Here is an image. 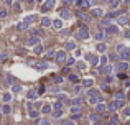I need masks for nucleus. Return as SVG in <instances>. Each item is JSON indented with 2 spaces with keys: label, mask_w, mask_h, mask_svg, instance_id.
I'll return each mask as SVG.
<instances>
[{
  "label": "nucleus",
  "mask_w": 130,
  "mask_h": 125,
  "mask_svg": "<svg viewBox=\"0 0 130 125\" xmlns=\"http://www.w3.org/2000/svg\"><path fill=\"white\" fill-rule=\"evenodd\" d=\"M117 54L119 58H122L123 61H130V48L125 45H119L117 46Z\"/></svg>",
  "instance_id": "obj_1"
},
{
  "label": "nucleus",
  "mask_w": 130,
  "mask_h": 125,
  "mask_svg": "<svg viewBox=\"0 0 130 125\" xmlns=\"http://www.w3.org/2000/svg\"><path fill=\"white\" fill-rule=\"evenodd\" d=\"M89 99H91V100H89L91 104H94V105H99V104L104 100V96H102V94H99L96 89H91V90H89Z\"/></svg>",
  "instance_id": "obj_2"
},
{
  "label": "nucleus",
  "mask_w": 130,
  "mask_h": 125,
  "mask_svg": "<svg viewBox=\"0 0 130 125\" xmlns=\"http://www.w3.org/2000/svg\"><path fill=\"white\" fill-rule=\"evenodd\" d=\"M77 38H81V40H87L89 38V28H87V25L86 23H82L81 27H79V30H77Z\"/></svg>",
  "instance_id": "obj_3"
},
{
  "label": "nucleus",
  "mask_w": 130,
  "mask_h": 125,
  "mask_svg": "<svg viewBox=\"0 0 130 125\" xmlns=\"http://www.w3.org/2000/svg\"><path fill=\"white\" fill-rule=\"evenodd\" d=\"M56 5L55 0H48V2H45L43 3V7H41V12H49V10H53Z\"/></svg>",
  "instance_id": "obj_4"
},
{
  "label": "nucleus",
  "mask_w": 130,
  "mask_h": 125,
  "mask_svg": "<svg viewBox=\"0 0 130 125\" xmlns=\"http://www.w3.org/2000/svg\"><path fill=\"white\" fill-rule=\"evenodd\" d=\"M66 51H58L56 53V62H66Z\"/></svg>",
  "instance_id": "obj_5"
},
{
  "label": "nucleus",
  "mask_w": 130,
  "mask_h": 125,
  "mask_svg": "<svg viewBox=\"0 0 130 125\" xmlns=\"http://www.w3.org/2000/svg\"><path fill=\"white\" fill-rule=\"evenodd\" d=\"M109 125H120V120H119V115H110L109 117Z\"/></svg>",
  "instance_id": "obj_6"
},
{
  "label": "nucleus",
  "mask_w": 130,
  "mask_h": 125,
  "mask_svg": "<svg viewBox=\"0 0 130 125\" xmlns=\"http://www.w3.org/2000/svg\"><path fill=\"white\" fill-rule=\"evenodd\" d=\"M76 5H77V7H82V8H89L92 3L87 2V0H79V2H76Z\"/></svg>",
  "instance_id": "obj_7"
},
{
  "label": "nucleus",
  "mask_w": 130,
  "mask_h": 125,
  "mask_svg": "<svg viewBox=\"0 0 130 125\" xmlns=\"http://www.w3.org/2000/svg\"><path fill=\"white\" fill-rule=\"evenodd\" d=\"M31 45H40V43H38V36H31V38H28L27 40V46H31Z\"/></svg>",
  "instance_id": "obj_8"
},
{
  "label": "nucleus",
  "mask_w": 130,
  "mask_h": 125,
  "mask_svg": "<svg viewBox=\"0 0 130 125\" xmlns=\"http://www.w3.org/2000/svg\"><path fill=\"white\" fill-rule=\"evenodd\" d=\"M71 114H73V117H74V118L81 117V107H71Z\"/></svg>",
  "instance_id": "obj_9"
},
{
  "label": "nucleus",
  "mask_w": 130,
  "mask_h": 125,
  "mask_svg": "<svg viewBox=\"0 0 130 125\" xmlns=\"http://www.w3.org/2000/svg\"><path fill=\"white\" fill-rule=\"evenodd\" d=\"M117 21H119V25H125V23H129V17L127 15H120L117 18Z\"/></svg>",
  "instance_id": "obj_10"
},
{
  "label": "nucleus",
  "mask_w": 130,
  "mask_h": 125,
  "mask_svg": "<svg viewBox=\"0 0 130 125\" xmlns=\"http://www.w3.org/2000/svg\"><path fill=\"white\" fill-rule=\"evenodd\" d=\"M77 18H79V20H82V21H89V20H91V17H89V15H86V13H82V12H77Z\"/></svg>",
  "instance_id": "obj_11"
},
{
  "label": "nucleus",
  "mask_w": 130,
  "mask_h": 125,
  "mask_svg": "<svg viewBox=\"0 0 130 125\" xmlns=\"http://www.w3.org/2000/svg\"><path fill=\"white\" fill-rule=\"evenodd\" d=\"M105 33H119V27H114V25H110L109 28H105Z\"/></svg>",
  "instance_id": "obj_12"
},
{
  "label": "nucleus",
  "mask_w": 130,
  "mask_h": 125,
  "mask_svg": "<svg viewBox=\"0 0 130 125\" xmlns=\"http://www.w3.org/2000/svg\"><path fill=\"white\" fill-rule=\"evenodd\" d=\"M89 59H91V62H92V66H97L99 62H101V59L96 56V54H92V56H89Z\"/></svg>",
  "instance_id": "obj_13"
},
{
  "label": "nucleus",
  "mask_w": 130,
  "mask_h": 125,
  "mask_svg": "<svg viewBox=\"0 0 130 125\" xmlns=\"http://www.w3.org/2000/svg\"><path fill=\"white\" fill-rule=\"evenodd\" d=\"M35 53H36V54H43V53H45V48H43V45H41V43L35 46Z\"/></svg>",
  "instance_id": "obj_14"
},
{
  "label": "nucleus",
  "mask_w": 130,
  "mask_h": 125,
  "mask_svg": "<svg viewBox=\"0 0 130 125\" xmlns=\"http://www.w3.org/2000/svg\"><path fill=\"white\" fill-rule=\"evenodd\" d=\"M81 104H82V99L81 97L73 99V107H81Z\"/></svg>",
  "instance_id": "obj_15"
},
{
  "label": "nucleus",
  "mask_w": 130,
  "mask_h": 125,
  "mask_svg": "<svg viewBox=\"0 0 130 125\" xmlns=\"http://www.w3.org/2000/svg\"><path fill=\"white\" fill-rule=\"evenodd\" d=\"M125 69H127V64H125V62H119V64H117V71L120 72V74L125 71Z\"/></svg>",
  "instance_id": "obj_16"
},
{
  "label": "nucleus",
  "mask_w": 130,
  "mask_h": 125,
  "mask_svg": "<svg viewBox=\"0 0 130 125\" xmlns=\"http://www.w3.org/2000/svg\"><path fill=\"white\" fill-rule=\"evenodd\" d=\"M28 27H30V25H28L27 21H20L18 25H17V28H18L20 31H21V30H27V28H28Z\"/></svg>",
  "instance_id": "obj_17"
},
{
  "label": "nucleus",
  "mask_w": 130,
  "mask_h": 125,
  "mask_svg": "<svg viewBox=\"0 0 130 125\" xmlns=\"http://www.w3.org/2000/svg\"><path fill=\"white\" fill-rule=\"evenodd\" d=\"M53 25H55L56 30H61V28H63V20H55V21H53Z\"/></svg>",
  "instance_id": "obj_18"
},
{
  "label": "nucleus",
  "mask_w": 130,
  "mask_h": 125,
  "mask_svg": "<svg viewBox=\"0 0 130 125\" xmlns=\"http://www.w3.org/2000/svg\"><path fill=\"white\" fill-rule=\"evenodd\" d=\"M92 15H94V17H102V15H104V10H101V8H94V10H92Z\"/></svg>",
  "instance_id": "obj_19"
},
{
  "label": "nucleus",
  "mask_w": 130,
  "mask_h": 125,
  "mask_svg": "<svg viewBox=\"0 0 130 125\" xmlns=\"http://www.w3.org/2000/svg\"><path fill=\"white\" fill-rule=\"evenodd\" d=\"M115 99H117V100H122V102H123V99H125V94H123L122 90H119V92H115Z\"/></svg>",
  "instance_id": "obj_20"
},
{
  "label": "nucleus",
  "mask_w": 130,
  "mask_h": 125,
  "mask_svg": "<svg viewBox=\"0 0 130 125\" xmlns=\"http://www.w3.org/2000/svg\"><path fill=\"white\" fill-rule=\"evenodd\" d=\"M51 23H53V21H51V20H49L48 17H45L43 20H41V25H43V27H49Z\"/></svg>",
  "instance_id": "obj_21"
},
{
  "label": "nucleus",
  "mask_w": 130,
  "mask_h": 125,
  "mask_svg": "<svg viewBox=\"0 0 130 125\" xmlns=\"http://www.w3.org/2000/svg\"><path fill=\"white\" fill-rule=\"evenodd\" d=\"M71 17V12L66 8V10H61V18H69Z\"/></svg>",
  "instance_id": "obj_22"
},
{
  "label": "nucleus",
  "mask_w": 130,
  "mask_h": 125,
  "mask_svg": "<svg viewBox=\"0 0 130 125\" xmlns=\"http://www.w3.org/2000/svg\"><path fill=\"white\" fill-rule=\"evenodd\" d=\"M35 20H36V17H35V15H30V17H25V18H23V21H27L28 25H30L31 21H35Z\"/></svg>",
  "instance_id": "obj_23"
},
{
  "label": "nucleus",
  "mask_w": 130,
  "mask_h": 125,
  "mask_svg": "<svg viewBox=\"0 0 130 125\" xmlns=\"http://www.w3.org/2000/svg\"><path fill=\"white\" fill-rule=\"evenodd\" d=\"M105 49H107V46L104 45V43H99V45H97V51H99V53H105Z\"/></svg>",
  "instance_id": "obj_24"
},
{
  "label": "nucleus",
  "mask_w": 130,
  "mask_h": 125,
  "mask_svg": "<svg viewBox=\"0 0 130 125\" xmlns=\"http://www.w3.org/2000/svg\"><path fill=\"white\" fill-rule=\"evenodd\" d=\"M96 112H99V114L105 112V105H104V104H99V105H96Z\"/></svg>",
  "instance_id": "obj_25"
},
{
  "label": "nucleus",
  "mask_w": 130,
  "mask_h": 125,
  "mask_svg": "<svg viewBox=\"0 0 130 125\" xmlns=\"http://www.w3.org/2000/svg\"><path fill=\"white\" fill-rule=\"evenodd\" d=\"M36 96H38V94H36V90H28V94H27V97L30 99V100H31V99H35Z\"/></svg>",
  "instance_id": "obj_26"
},
{
  "label": "nucleus",
  "mask_w": 130,
  "mask_h": 125,
  "mask_svg": "<svg viewBox=\"0 0 130 125\" xmlns=\"http://www.w3.org/2000/svg\"><path fill=\"white\" fill-rule=\"evenodd\" d=\"M104 36H105V33H104V31H97V33H96V40L102 41V40H104Z\"/></svg>",
  "instance_id": "obj_27"
},
{
  "label": "nucleus",
  "mask_w": 130,
  "mask_h": 125,
  "mask_svg": "<svg viewBox=\"0 0 130 125\" xmlns=\"http://www.w3.org/2000/svg\"><path fill=\"white\" fill-rule=\"evenodd\" d=\"M117 109H119V105H117V102H110V104H109V110H112V112H115Z\"/></svg>",
  "instance_id": "obj_28"
},
{
  "label": "nucleus",
  "mask_w": 130,
  "mask_h": 125,
  "mask_svg": "<svg viewBox=\"0 0 130 125\" xmlns=\"http://www.w3.org/2000/svg\"><path fill=\"white\" fill-rule=\"evenodd\" d=\"M53 117H55V118H61V117H63V110H55V112H53Z\"/></svg>",
  "instance_id": "obj_29"
},
{
  "label": "nucleus",
  "mask_w": 130,
  "mask_h": 125,
  "mask_svg": "<svg viewBox=\"0 0 130 125\" xmlns=\"http://www.w3.org/2000/svg\"><path fill=\"white\" fill-rule=\"evenodd\" d=\"M69 81H71V82H77V81H79V76H77V74H71V76H69Z\"/></svg>",
  "instance_id": "obj_30"
},
{
  "label": "nucleus",
  "mask_w": 130,
  "mask_h": 125,
  "mask_svg": "<svg viewBox=\"0 0 130 125\" xmlns=\"http://www.w3.org/2000/svg\"><path fill=\"white\" fill-rule=\"evenodd\" d=\"M76 48V45H74V41H69V43H68V45H66V49H69V51H71V49H74Z\"/></svg>",
  "instance_id": "obj_31"
},
{
  "label": "nucleus",
  "mask_w": 130,
  "mask_h": 125,
  "mask_svg": "<svg viewBox=\"0 0 130 125\" xmlns=\"http://www.w3.org/2000/svg\"><path fill=\"white\" fill-rule=\"evenodd\" d=\"M36 94H38V96L45 94V86H40V87H36Z\"/></svg>",
  "instance_id": "obj_32"
},
{
  "label": "nucleus",
  "mask_w": 130,
  "mask_h": 125,
  "mask_svg": "<svg viewBox=\"0 0 130 125\" xmlns=\"http://www.w3.org/2000/svg\"><path fill=\"white\" fill-rule=\"evenodd\" d=\"M61 107H63L61 102H55V104H53V109H55V110H61Z\"/></svg>",
  "instance_id": "obj_33"
},
{
  "label": "nucleus",
  "mask_w": 130,
  "mask_h": 125,
  "mask_svg": "<svg viewBox=\"0 0 130 125\" xmlns=\"http://www.w3.org/2000/svg\"><path fill=\"white\" fill-rule=\"evenodd\" d=\"M46 58H48V59H51V58H56V53L53 51V49H51V51H48V53H46Z\"/></svg>",
  "instance_id": "obj_34"
},
{
  "label": "nucleus",
  "mask_w": 130,
  "mask_h": 125,
  "mask_svg": "<svg viewBox=\"0 0 130 125\" xmlns=\"http://www.w3.org/2000/svg\"><path fill=\"white\" fill-rule=\"evenodd\" d=\"M101 27L109 28V27H110V21H109V20H102V21H101Z\"/></svg>",
  "instance_id": "obj_35"
},
{
  "label": "nucleus",
  "mask_w": 130,
  "mask_h": 125,
  "mask_svg": "<svg viewBox=\"0 0 130 125\" xmlns=\"http://www.w3.org/2000/svg\"><path fill=\"white\" fill-rule=\"evenodd\" d=\"M5 17H7V10H5V8H0V20H3Z\"/></svg>",
  "instance_id": "obj_36"
},
{
  "label": "nucleus",
  "mask_w": 130,
  "mask_h": 125,
  "mask_svg": "<svg viewBox=\"0 0 130 125\" xmlns=\"http://www.w3.org/2000/svg\"><path fill=\"white\" fill-rule=\"evenodd\" d=\"M92 82H94L92 79H86V81H84V86H86V87H91V86H92Z\"/></svg>",
  "instance_id": "obj_37"
},
{
  "label": "nucleus",
  "mask_w": 130,
  "mask_h": 125,
  "mask_svg": "<svg viewBox=\"0 0 130 125\" xmlns=\"http://www.w3.org/2000/svg\"><path fill=\"white\" fill-rule=\"evenodd\" d=\"M3 100H5V102L12 100V94H3Z\"/></svg>",
  "instance_id": "obj_38"
},
{
  "label": "nucleus",
  "mask_w": 130,
  "mask_h": 125,
  "mask_svg": "<svg viewBox=\"0 0 130 125\" xmlns=\"http://www.w3.org/2000/svg\"><path fill=\"white\" fill-rule=\"evenodd\" d=\"M2 112H3V114H10V107L8 105H3V107H2Z\"/></svg>",
  "instance_id": "obj_39"
},
{
  "label": "nucleus",
  "mask_w": 130,
  "mask_h": 125,
  "mask_svg": "<svg viewBox=\"0 0 130 125\" xmlns=\"http://www.w3.org/2000/svg\"><path fill=\"white\" fill-rule=\"evenodd\" d=\"M30 117H31V118H36L38 117V110H31V112H30Z\"/></svg>",
  "instance_id": "obj_40"
},
{
  "label": "nucleus",
  "mask_w": 130,
  "mask_h": 125,
  "mask_svg": "<svg viewBox=\"0 0 130 125\" xmlns=\"http://www.w3.org/2000/svg\"><path fill=\"white\" fill-rule=\"evenodd\" d=\"M49 112H51V107L49 105H45L43 107V114H49Z\"/></svg>",
  "instance_id": "obj_41"
},
{
  "label": "nucleus",
  "mask_w": 130,
  "mask_h": 125,
  "mask_svg": "<svg viewBox=\"0 0 130 125\" xmlns=\"http://www.w3.org/2000/svg\"><path fill=\"white\" fill-rule=\"evenodd\" d=\"M107 61H109V59H107V56H102V58H101V64H104V66L107 64Z\"/></svg>",
  "instance_id": "obj_42"
},
{
  "label": "nucleus",
  "mask_w": 130,
  "mask_h": 125,
  "mask_svg": "<svg viewBox=\"0 0 130 125\" xmlns=\"http://www.w3.org/2000/svg\"><path fill=\"white\" fill-rule=\"evenodd\" d=\"M74 92L81 94V92H82V87H81V86H74Z\"/></svg>",
  "instance_id": "obj_43"
},
{
  "label": "nucleus",
  "mask_w": 130,
  "mask_h": 125,
  "mask_svg": "<svg viewBox=\"0 0 130 125\" xmlns=\"http://www.w3.org/2000/svg\"><path fill=\"white\" fill-rule=\"evenodd\" d=\"M61 125H76V124L73 122V120H64V122H63Z\"/></svg>",
  "instance_id": "obj_44"
},
{
  "label": "nucleus",
  "mask_w": 130,
  "mask_h": 125,
  "mask_svg": "<svg viewBox=\"0 0 130 125\" xmlns=\"http://www.w3.org/2000/svg\"><path fill=\"white\" fill-rule=\"evenodd\" d=\"M55 82H63V76H55Z\"/></svg>",
  "instance_id": "obj_45"
},
{
  "label": "nucleus",
  "mask_w": 130,
  "mask_h": 125,
  "mask_svg": "<svg viewBox=\"0 0 130 125\" xmlns=\"http://www.w3.org/2000/svg\"><path fill=\"white\" fill-rule=\"evenodd\" d=\"M89 118H91L92 122H97V115H96V114H91V115H89Z\"/></svg>",
  "instance_id": "obj_46"
},
{
  "label": "nucleus",
  "mask_w": 130,
  "mask_h": 125,
  "mask_svg": "<svg viewBox=\"0 0 130 125\" xmlns=\"http://www.w3.org/2000/svg\"><path fill=\"white\" fill-rule=\"evenodd\" d=\"M40 125H51V122H49V120H46V118H45V120H41V124Z\"/></svg>",
  "instance_id": "obj_47"
},
{
  "label": "nucleus",
  "mask_w": 130,
  "mask_h": 125,
  "mask_svg": "<svg viewBox=\"0 0 130 125\" xmlns=\"http://www.w3.org/2000/svg\"><path fill=\"white\" fill-rule=\"evenodd\" d=\"M112 72V68L110 66H105V74H110Z\"/></svg>",
  "instance_id": "obj_48"
},
{
  "label": "nucleus",
  "mask_w": 130,
  "mask_h": 125,
  "mask_svg": "<svg viewBox=\"0 0 130 125\" xmlns=\"http://www.w3.org/2000/svg\"><path fill=\"white\" fill-rule=\"evenodd\" d=\"M5 59H7V54L2 53V54H0V61H5Z\"/></svg>",
  "instance_id": "obj_49"
},
{
  "label": "nucleus",
  "mask_w": 130,
  "mask_h": 125,
  "mask_svg": "<svg viewBox=\"0 0 130 125\" xmlns=\"http://www.w3.org/2000/svg\"><path fill=\"white\" fill-rule=\"evenodd\" d=\"M115 102H117V105H119V109H120V107H123V102H122V100H115Z\"/></svg>",
  "instance_id": "obj_50"
},
{
  "label": "nucleus",
  "mask_w": 130,
  "mask_h": 125,
  "mask_svg": "<svg viewBox=\"0 0 130 125\" xmlns=\"http://www.w3.org/2000/svg\"><path fill=\"white\" fill-rule=\"evenodd\" d=\"M123 114H125L127 117H130V109H125V110H123Z\"/></svg>",
  "instance_id": "obj_51"
},
{
  "label": "nucleus",
  "mask_w": 130,
  "mask_h": 125,
  "mask_svg": "<svg viewBox=\"0 0 130 125\" xmlns=\"http://www.w3.org/2000/svg\"><path fill=\"white\" fill-rule=\"evenodd\" d=\"M123 36H127V38H130V30H125V33H123Z\"/></svg>",
  "instance_id": "obj_52"
},
{
  "label": "nucleus",
  "mask_w": 130,
  "mask_h": 125,
  "mask_svg": "<svg viewBox=\"0 0 130 125\" xmlns=\"http://www.w3.org/2000/svg\"><path fill=\"white\" fill-rule=\"evenodd\" d=\"M51 90H53V92H55V94H56V92H59V90H61V87H53V89H51Z\"/></svg>",
  "instance_id": "obj_53"
},
{
  "label": "nucleus",
  "mask_w": 130,
  "mask_h": 125,
  "mask_svg": "<svg viewBox=\"0 0 130 125\" xmlns=\"http://www.w3.org/2000/svg\"><path fill=\"white\" fill-rule=\"evenodd\" d=\"M119 77H120V79H127V74H123V72H122V74H119Z\"/></svg>",
  "instance_id": "obj_54"
},
{
  "label": "nucleus",
  "mask_w": 130,
  "mask_h": 125,
  "mask_svg": "<svg viewBox=\"0 0 130 125\" xmlns=\"http://www.w3.org/2000/svg\"><path fill=\"white\" fill-rule=\"evenodd\" d=\"M127 99H129V100H130V94H129V96H127Z\"/></svg>",
  "instance_id": "obj_55"
},
{
  "label": "nucleus",
  "mask_w": 130,
  "mask_h": 125,
  "mask_svg": "<svg viewBox=\"0 0 130 125\" xmlns=\"http://www.w3.org/2000/svg\"><path fill=\"white\" fill-rule=\"evenodd\" d=\"M129 25H130V20H129Z\"/></svg>",
  "instance_id": "obj_56"
}]
</instances>
